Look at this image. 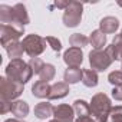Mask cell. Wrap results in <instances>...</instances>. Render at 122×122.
I'll return each instance as SVG.
<instances>
[{"mask_svg":"<svg viewBox=\"0 0 122 122\" xmlns=\"http://www.w3.org/2000/svg\"><path fill=\"white\" fill-rule=\"evenodd\" d=\"M29 22H30V19H29L25 5L17 3L13 7H10L7 5L0 6V23L2 25H10V26L25 29V26Z\"/></svg>","mask_w":122,"mask_h":122,"instance_id":"obj_1","label":"cell"},{"mask_svg":"<svg viewBox=\"0 0 122 122\" xmlns=\"http://www.w3.org/2000/svg\"><path fill=\"white\" fill-rule=\"evenodd\" d=\"M32 76H33L32 68L29 66L27 62L22 59H13L6 66V78L12 82L25 85L32 79Z\"/></svg>","mask_w":122,"mask_h":122,"instance_id":"obj_2","label":"cell"},{"mask_svg":"<svg viewBox=\"0 0 122 122\" xmlns=\"http://www.w3.org/2000/svg\"><path fill=\"white\" fill-rule=\"evenodd\" d=\"M89 106H91V116L93 118L95 122H108V118L111 116L112 105H111V99L105 93H96L92 98Z\"/></svg>","mask_w":122,"mask_h":122,"instance_id":"obj_3","label":"cell"},{"mask_svg":"<svg viewBox=\"0 0 122 122\" xmlns=\"http://www.w3.org/2000/svg\"><path fill=\"white\" fill-rule=\"evenodd\" d=\"M112 62H115V60H113V57H112V53H111L109 47H106V49H103V50H102V49H101V50L92 49V50L89 52V63H91L92 69L96 71V72H103V71H106V69L112 65Z\"/></svg>","mask_w":122,"mask_h":122,"instance_id":"obj_4","label":"cell"},{"mask_svg":"<svg viewBox=\"0 0 122 122\" xmlns=\"http://www.w3.org/2000/svg\"><path fill=\"white\" fill-rule=\"evenodd\" d=\"M25 53H27L30 57H37L42 55L46 49V37H42L39 35H27L22 40Z\"/></svg>","mask_w":122,"mask_h":122,"instance_id":"obj_5","label":"cell"},{"mask_svg":"<svg viewBox=\"0 0 122 122\" xmlns=\"http://www.w3.org/2000/svg\"><path fill=\"white\" fill-rule=\"evenodd\" d=\"M23 89H25V85L12 82L6 76L0 78V96H2V99H5V101L12 102V101L17 99L23 93Z\"/></svg>","mask_w":122,"mask_h":122,"instance_id":"obj_6","label":"cell"},{"mask_svg":"<svg viewBox=\"0 0 122 122\" xmlns=\"http://www.w3.org/2000/svg\"><path fill=\"white\" fill-rule=\"evenodd\" d=\"M82 13H83V5L79 2H71L62 17L63 25L66 27H76L82 20Z\"/></svg>","mask_w":122,"mask_h":122,"instance_id":"obj_7","label":"cell"},{"mask_svg":"<svg viewBox=\"0 0 122 122\" xmlns=\"http://www.w3.org/2000/svg\"><path fill=\"white\" fill-rule=\"evenodd\" d=\"M23 35H25V29L10 26V25H0V42H2V46H6L10 42L19 40Z\"/></svg>","mask_w":122,"mask_h":122,"instance_id":"obj_8","label":"cell"},{"mask_svg":"<svg viewBox=\"0 0 122 122\" xmlns=\"http://www.w3.org/2000/svg\"><path fill=\"white\" fill-rule=\"evenodd\" d=\"M53 119L57 122H75V109L71 105L60 103L55 106Z\"/></svg>","mask_w":122,"mask_h":122,"instance_id":"obj_9","label":"cell"},{"mask_svg":"<svg viewBox=\"0 0 122 122\" xmlns=\"http://www.w3.org/2000/svg\"><path fill=\"white\" fill-rule=\"evenodd\" d=\"M63 62L68 65V68H79L83 62V53L79 47H69L63 53Z\"/></svg>","mask_w":122,"mask_h":122,"instance_id":"obj_10","label":"cell"},{"mask_svg":"<svg viewBox=\"0 0 122 122\" xmlns=\"http://www.w3.org/2000/svg\"><path fill=\"white\" fill-rule=\"evenodd\" d=\"M69 85L66 82H56L50 86V92H49V96L47 99L49 101H53V99H62L65 98L68 93H69Z\"/></svg>","mask_w":122,"mask_h":122,"instance_id":"obj_11","label":"cell"},{"mask_svg":"<svg viewBox=\"0 0 122 122\" xmlns=\"http://www.w3.org/2000/svg\"><path fill=\"white\" fill-rule=\"evenodd\" d=\"M119 29V20L113 16H106L99 22V30L103 32L105 35L115 33Z\"/></svg>","mask_w":122,"mask_h":122,"instance_id":"obj_12","label":"cell"},{"mask_svg":"<svg viewBox=\"0 0 122 122\" xmlns=\"http://www.w3.org/2000/svg\"><path fill=\"white\" fill-rule=\"evenodd\" d=\"M82 78H83V69L81 68H68L63 73V81L68 85L78 83L82 81Z\"/></svg>","mask_w":122,"mask_h":122,"instance_id":"obj_13","label":"cell"},{"mask_svg":"<svg viewBox=\"0 0 122 122\" xmlns=\"http://www.w3.org/2000/svg\"><path fill=\"white\" fill-rule=\"evenodd\" d=\"M53 111H55V106H52V103L49 102H40L35 106V115L37 119H47L53 116Z\"/></svg>","mask_w":122,"mask_h":122,"instance_id":"obj_14","label":"cell"},{"mask_svg":"<svg viewBox=\"0 0 122 122\" xmlns=\"http://www.w3.org/2000/svg\"><path fill=\"white\" fill-rule=\"evenodd\" d=\"M5 49H6V52H7V55H9V57L13 60V59H20L22 56H23V53H25V49H23V45H22V42H19V40H16V42H10V43H7L6 46H3Z\"/></svg>","mask_w":122,"mask_h":122,"instance_id":"obj_15","label":"cell"},{"mask_svg":"<svg viewBox=\"0 0 122 122\" xmlns=\"http://www.w3.org/2000/svg\"><path fill=\"white\" fill-rule=\"evenodd\" d=\"M50 86L52 85H49L47 82H43V81H37V82H35L33 83V86H32V93H33V96H36V98H47L49 96V92H50Z\"/></svg>","mask_w":122,"mask_h":122,"instance_id":"obj_16","label":"cell"},{"mask_svg":"<svg viewBox=\"0 0 122 122\" xmlns=\"http://www.w3.org/2000/svg\"><path fill=\"white\" fill-rule=\"evenodd\" d=\"M112 56H113V60H119V62L122 63V35H115L113 37V42L112 45L108 46Z\"/></svg>","mask_w":122,"mask_h":122,"instance_id":"obj_17","label":"cell"},{"mask_svg":"<svg viewBox=\"0 0 122 122\" xmlns=\"http://www.w3.org/2000/svg\"><path fill=\"white\" fill-rule=\"evenodd\" d=\"M89 43L93 46V49L101 50L106 45V35L103 32H101L99 29L98 30H93L91 33V36H89Z\"/></svg>","mask_w":122,"mask_h":122,"instance_id":"obj_18","label":"cell"},{"mask_svg":"<svg viewBox=\"0 0 122 122\" xmlns=\"http://www.w3.org/2000/svg\"><path fill=\"white\" fill-rule=\"evenodd\" d=\"M29 105L25 101H15L12 105V113L17 118V119H23L29 115Z\"/></svg>","mask_w":122,"mask_h":122,"instance_id":"obj_19","label":"cell"},{"mask_svg":"<svg viewBox=\"0 0 122 122\" xmlns=\"http://www.w3.org/2000/svg\"><path fill=\"white\" fill-rule=\"evenodd\" d=\"M98 72L93 69H83V78H82V83L86 88H95L98 85Z\"/></svg>","mask_w":122,"mask_h":122,"instance_id":"obj_20","label":"cell"},{"mask_svg":"<svg viewBox=\"0 0 122 122\" xmlns=\"http://www.w3.org/2000/svg\"><path fill=\"white\" fill-rule=\"evenodd\" d=\"M72 106H73L75 115H78V118L91 115V106H89V103H88L86 101H83V99H76Z\"/></svg>","mask_w":122,"mask_h":122,"instance_id":"obj_21","label":"cell"},{"mask_svg":"<svg viewBox=\"0 0 122 122\" xmlns=\"http://www.w3.org/2000/svg\"><path fill=\"white\" fill-rule=\"evenodd\" d=\"M55 75H56V68L52 63H45V66L42 68V71L39 73V78H40V81L49 83L55 78Z\"/></svg>","mask_w":122,"mask_h":122,"instance_id":"obj_22","label":"cell"},{"mask_svg":"<svg viewBox=\"0 0 122 122\" xmlns=\"http://www.w3.org/2000/svg\"><path fill=\"white\" fill-rule=\"evenodd\" d=\"M69 43H71V46L72 47H85V46H88V43H89V37H86L85 35H82V33H73L71 37H69Z\"/></svg>","mask_w":122,"mask_h":122,"instance_id":"obj_23","label":"cell"},{"mask_svg":"<svg viewBox=\"0 0 122 122\" xmlns=\"http://www.w3.org/2000/svg\"><path fill=\"white\" fill-rule=\"evenodd\" d=\"M108 81L111 85L116 86H122V71H113L108 75Z\"/></svg>","mask_w":122,"mask_h":122,"instance_id":"obj_24","label":"cell"},{"mask_svg":"<svg viewBox=\"0 0 122 122\" xmlns=\"http://www.w3.org/2000/svg\"><path fill=\"white\" fill-rule=\"evenodd\" d=\"M27 63H29V66L32 68L33 73H36V75H39V73H40V71H42V68L45 66L43 60H42L40 57H30Z\"/></svg>","mask_w":122,"mask_h":122,"instance_id":"obj_25","label":"cell"},{"mask_svg":"<svg viewBox=\"0 0 122 122\" xmlns=\"http://www.w3.org/2000/svg\"><path fill=\"white\" fill-rule=\"evenodd\" d=\"M46 42L49 43V46L55 50V52H60V50H62V42H60L57 37H55V36H47L46 37Z\"/></svg>","mask_w":122,"mask_h":122,"instance_id":"obj_26","label":"cell"},{"mask_svg":"<svg viewBox=\"0 0 122 122\" xmlns=\"http://www.w3.org/2000/svg\"><path fill=\"white\" fill-rule=\"evenodd\" d=\"M111 119H112V122H122V105L112 108Z\"/></svg>","mask_w":122,"mask_h":122,"instance_id":"obj_27","label":"cell"},{"mask_svg":"<svg viewBox=\"0 0 122 122\" xmlns=\"http://www.w3.org/2000/svg\"><path fill=\"white\" fill-rule=\"evenodd\" d=\"M0 105H2V108H0V113L12 112V105H13V102H10V101H5V99H0Z\"/></svg>","mask_w":122,"mask_h":122,"instance_id":"obj_28","label":"cell"},{"mask_svg":"<svg viewBox=\"0 0 122 122\" xmlns=\"http://www.w3.org/2000/svg\"><path fill=\"white\" fill-rule=\"evenodd\" d=\"M112 98L115 101H122V86H116L112 89Z\"/></svg>","mask_w":122,"mask_h":122,"instance_id":"obj_29","label":"cell"},{"mask_svg":"<svg viewBox=\"0 0 122 122\" xmlns=\"http://www.w3.org/2000/svg\"><path fill=\"white\" fill-rule=\"evenodd\" d=\"M75 122H95V121L91 115H88V116H81V118L75 119Z\"/></svg>","mask_w":122,"mask_h":122,"instance_id":"obj_30","label":"cell"},{"mask_svg":"<svg viewBox=\"0 0 122 122\" xmlns=\"http://www.w3.org/2000/svg\"><path fill=\"white\" fill-rule=\"evenodd\" d=\"M71 5V2H56L55 3V6L57 7V9H65L66 10V7Z\"/></svg>","mask_w":122,"mask_h":122,"instance_id":"obj_31","label":"cell"},{"mask_svg":"<svg viewBox=\"0 0 122 122\" xmlns=\"http://www.w3.org/2000/svg\"><path fill=\"white\" fill-rule=\"evenodd\" d=\"M5 122H20L19 119H6Z\"/></svg>","mask_w":122,"mask_h":122,"instance_id":"obj_32","label":"cell"},{"mask_svg":"<svg viewBox=\"0 0 122 122\" xmlns=\"http://www.w3.org/2000/svg\"><path fill=\"white\" fill-rule=\"evenodd\" d=\"M118 5H119V6H121V7H122V2H118Z\"/></svg>","mask_w":122,"mask_h":122,"instance_id":"obj_33","label":"cell"},{"mask_svg":"<svg viewBox=\"0 0 122 122\" xmlns=\"http://www.w3.org/2000/svg\"><path fill=\"white\" fill-rule=\"evenodd\" d=\"M49 122H57V121H55V119H52V121H49Z\"/></svg>","mask_w":122,"mask_h":122,"instance_id":"obj_34","label":"cell"},{"mask_svg":"<svg viewBox=\"0 0 122 122\" xmlns=\"http://www.w3.org/2000/svg\"><path fill=\"white\" fill-rule=\"evenodd\" d=\"M121 35H122V30H121Z\"/></svg>","mask_w":122,"mask_h":122,"instance_id":"obj_35","label":"cell"}]
</instances>
